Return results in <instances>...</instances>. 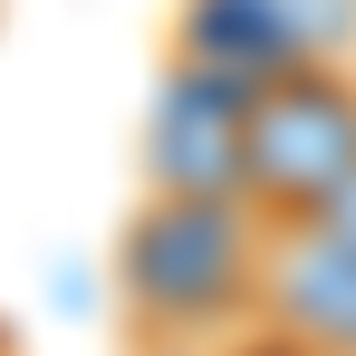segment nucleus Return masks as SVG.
I'll list each match as a JSON object with an SVG mask.
<instances>
[{"instance_id":"1","label":"nucleus","mask_w":356,"mask_h":356,"mask_svg":"<svg viewBox=\"0 0 356 356\" xmlns=\"http://www.w3.org/2000/svg\"><path fill=\"white\" fill-rule=\"evenodd\" d=\"M260 260H270V222L232 202V193H145L116 232V318L135 347L202 356L222 337H250L260 318Z\"/></svg>"},{"instance_id":"2","label":"nucleus","mask_w":356,"mask_h":356,"mask_svg":"<svg viewBox=\"0 0 356 356\" xmlns=\"http://www.w3.org/2000/svg\"><path fill=\"white\" fill-rule=\"evenodd\" d=\"M356 183V67L298 58L250 87L241 125V202L260 222H318Z\"/></svg>"},{"instance_id":"3","label":"nucleus","mask_w":356,"mask_h":356,"mask_svg":"<svg viewBox=\"0 0 356 356\" xmlns=\"http://www.w3.org/2000/svg\"><path fill=\"white\" fill-rule=\"evenodd\" d=\"M174 58L241 87L298 58H356V0H174Z\"/></svg>"},{"instance_id":"4","label":"nucleus","mask_w":356,"mask_h":356,"mask_svg":"<svg viewBox=\"0 0 356 356\" xmlns=\"http://www.w3.org/2000/svg\"><path fill=\"white\" fill-rule=\"evenodd\" d=\"M250 337L270 356H356V241L327 222H270Z\"/></svg>"},{"instance_id":"5","label":"nucleus","mask_w":356,"mask_h":356,"mask_svg":"<svg viewBox=\"0 0 356 356\" xmlns=\"http://www.w3.org/2000/svg\"><path fill=\"white\" fill-rule=\"evenodd\" d=\"M241 125H250L241 77L164 58V87L145 106V193H232L241 202Z\"/></svg>"},{"instance_id":"6","label":"nucleus","mask_w":356,"mask_h":356,"mask_svg":"<svg viewBox=\"0 0 356 356\" xmlns=\"http://www.w3.org/2000/svg\"><path fill=\"white\" fill-rule=\"evenodd\" d=\"M318 222H327V232H337V241H356V183H347V193H337V202H327V212H318Z\"/></svg>"},{"instance_id":"7","label":"nucleus","mask_w":356,"mask_h":356,"mask_svg":"<svg viewBox=\"0 0 356 356\" xmlns=\"http://www.w3.org/2000/svg\"><path fill=\"white\" fill-rule=\"evenodd\" d=\"M0 356H19V337H10V327H0Z\"/></svg>"},{"instance_id":"8","label":"nucleus","mask_w":356,"mask_h":356,"mask_svg":"<svg viewBox=\"0 0 356 356\" xmlns=\"http://www.w3.org/2000/svg\"><path fill=\"white\" fill-rule=\"evenodd\" d=\"M145 356H174V347H145Z\"/></svg>"}]
</instances>
